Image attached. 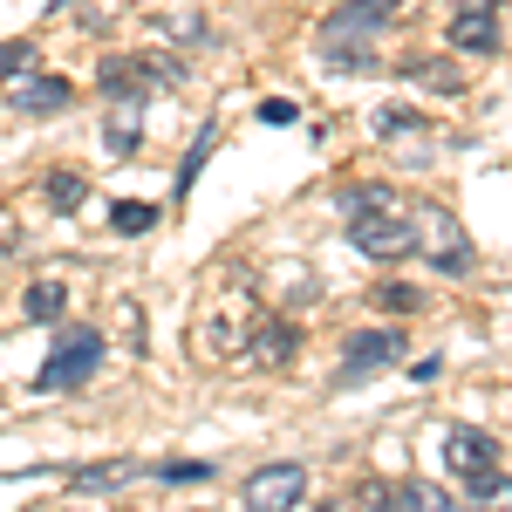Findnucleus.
I'll use <instances>...</instances> for the list:
<instances>
[{"instance_id": "9b49d317", "label": "nucleus", "mask_w": 512, "mask_h": 512, "mask_svg": "<svg viewBox=\"0 0 512 512\" xmlns=\"http://www.w3.org/2000/svg\"><path fill=\"white\" fill-rule=\"evenodd\" d=\"M390 512H451V499L424 478H410V485H390Z\"/></svg>"}, {"instance_id": "4468645a", "label": "nucleus", "mask_w": 512, "mask_h": 512, "mask_svg": "<svg viewBox=\"0 0 512 512\" xmlns=\"http://www.w3.org/2000/svg\"><path fill=\"white\" fill-rule=\"evenodd\" d=\"M294 342H301V328H294V321H267V328L253 335V355H260V362H287Z\"/></svg>"}, {"instance_id": "cd10ccee", "label": "nucleus", "mask_w": 512, "mask_h": 512, "mask_svg": "<svg viewBox=\"0 0 512 512\" xmlns=\"http://www.w3.org/2000/svg\"><path fill=\"white\" fill-rule=\"evenodd\" d=\"M458 7H492V0H458Z\"/></svg>"}, {"instance_id": "aec40b11", "label": "nucleus", "mask_w": 512, "mask_h": 512, "mask_svg": "<svg viewBox=\"0 0 512 512\" xmlns=\"http://www.w3.org/2000/svg\"><path fill=\"white\" fill-rule=\"evenodd\" d=\"M376 130H383V137H403V130H424V117L403 110V103H390V110H376Z\"/></svg>"}, {"instance_id": "2eb2a0df", "label": "nucleus", "mask_w": 512, "mask_h": 512, "mask_svg": "<svg viewBox=\"0 0 512 512\" xmlns=\"http://www.w3.org/2000/svg\"><path fill=\"white\" fill-rule=\"evenodd\" d=\"M110 226H117L123 239H137V233H151V226H158V205H151V198H123L117 212H110Z\"/></svg>"}, {"instance_id": "bb28decb", "label": "nucleus", "mask_w": 512, "mask_h": 512, "mask_svg": "<svg viewBox=\"0 0 512 512\" xmlns=\"http://www.w3.org/2000/svg\"><path fill=\"white\" fill-rule=\"evenodd\" d=\"M321 512H355V506H342V499H328V506H321Z\"/></svg>"}, {"instance_id": "6e6552de", "label": "nucleus", "mask_w": 512, "mask_h": 512, "mask_svg": "<svg viewBox=\"0 0 512 512\" xmlns=\"http://www.w3.org/2000/svg\"><path fill=\"white\" fill-rule=\"evenodd\" d=\"M444 458H451V472H458V478H472V472H485V465H499V437L458 424V431L444 437Z\"/></svg>"}, {"instance_id": "f3484780", "label": "nucleus", "mask_w": 512, "mask_h": 512, "mask_svg": "<svg viewBox=\"0 0 512 512\" xmlns=\"http://www.w3.org/2000/svg\"><path fill=\"white\" fill-rule=\"evenodd\" d=\"M137 110H144V103H117V117H110V151H117V158L137 151Z\"/></svg>"}, {"instance_id": "ddd939ff", "label": "nucleus", "mask_w": 512, "mask_h": 512, "mask_svg": "<svg viewBox=\"0 0 512 512\" xmlns=\"http://www.w3.org/2000/svg\"><path fill=\"white\" fill-rule=\"evenodd\" d=\"M321 62L342 69V76H355V69L369 76V69H376V48H369V41H321Z\"/></svg>"}, {"instance_id": "1a4fd4ad", "label": "nucleus", "mask_w": 512, "mask_h": 512, "mask_svg": "<svg viewBox=\"0 0 512 512\" xmlns=\"http://www.w3.org/2000/svg\"><path fill=\"white\" fill-rule=\"evenodd\" d=\"M451 48H458V55H499V14H492V7H458Z\"/></svg>"}, {"instance_id": "0eeeda50", "label": "nucleus", "mask_w": 512, "mask_h": 512, "mask_svg": "<svg viewBox=\"0 0 512 512\" xmlns=\"http://www.w3.org/2000/svg\"><path fill=\"white\" fill-rule=\"evenodd\" d=\"M96 89H103L110 103H144V89H151V69H144V55H110V62L96 69Z\"/></svg>"}, {"instance_id": "f257e3e1", "label": "nucleus", "mask_w": 512, "mask_h": 512, "mask_svg": "<svg viewBox=\"0 0 512 512\" xmlns=\"http://www.w3.org/2000/svg\"><path fill=\"white\" fill-rule=\"evenodd\" d=\"M410 226H417V253L431 260L437 274H451V280L472 274V239H465V226H458L444 205H424V212H410Z\"/></svg>"}, {"instance_id": "412c9836", "label": "nucleus", "mask_w": 512, "mask_h": 512, "mask_svg": "<svg viewBox=\"0 0 512 512\" xmlns=\"http://www.w3.org/2000/svg\"><path fill=\"white\" fill-rule=\"evenodd\" d=\"M28 62H35L28 41H0V76H28Z\"/></svg>"}, {"instance_id": "20e7f679", "label": "nucleus", "mask_w": 512, "mask_h": 512, "mask_svg": "<svg viewBox=\"0 0 512 512\" xmlns=\"http://www.w3.org/2000/svg\"><path fill=\"white\" fill-rule=\"evenodd\" d=\"M239 499H246V512H294L308 499V465H294V458L287 465H260Z\"/></svg>"}, {"instance_id": "393cba45", "label": "nucleus", "mask_w": 512, "mask_h": 512, "mask_svg": "<svg viewBox=\"0 0 512 512\" xmlns=\"http://www.w3.org/2000/svg\"><path fill=\"white\" fill-rule=\"evenodd\" d=\"M349 212H390V185H362L349 198Z\"/></svg>"}, {"instance_id": "7ed1b4c3", "label": "nucleus", "mask_w": 512, "mask_h": 512, "mask_svg": "<svg viewBox=\"0 0 512 512\" xmlns=\"http://www.w3.org/2000/svg\"><path fill=\"white\" fill-rule=\"evenodd\" d=\"M349 239L369 253V260H403V253H417V226H410V212H355Z\"/></svg>"}, {"instance_id": "6ab92c4d", "label": "nucleus", "mask_w": 512, "mask_h": 512, "mask_svg": "<svg viewBox=\"0 0 512 512\" xmlns=\"http://www.w3.org/2000/svg\"><path fill=\"white\" fill-rule=\"evenodd\" d=\"M403 76H410V82H431V89H458V62H417V55H410V62H403Z\"/></svg>"}, {"instance_id": "5701e85b", "label": "nucleus", "mask_w": 512, "mask_h": 512, "mask_svg": "<svg viewBox=\"0 0 512 512\" xmlns=\"http://www.w3.org/2000/svg\"><path fill=\"white\" fill-rule=\"evenodd\" d=\"M376 301H383L390 315H403V308H417V287H403V280H383V287H376Z\"/></svg>"}, {"instance_id": "423d86ee", "label": "nucleus", "mask_w": 512, "mask_h": 512, "mask_svg": "<svg viewBox=\"0 0 512 512\" xmlns=\"http://www.w3.org/2000/svg\"><path fill=\"white\" fill-rule=\"evenodd\" d=\"M76 103V89L62 76H14V110L21 117H62Z\"/></svg>"}, {"instance_id": "b1692460", "label": "nucleus", "mask_w": 512, "mask_h": 512, "mask_svg": "<svg viewBox=\"0 0 512 512\" xmlns=\"http://www.w3.org/2000/svg\"><path fill=\"white\" fill-rule=\"evenodd\" d=\"M164 478H171V485H205L212 465H205V458H185V465H164Z\"/></svg>"}, {"instance_id": "39448f33", "label": "nucleus", "mask_w": 512, "mask_h": 512, "mask_svg": "<svg viewBox=\"0 0 512 512\" xmlns=\"http://www.w3.org/2000/svg\"><path fill=\"white\" fill-rule=\"evenodd\" d=\"M396 355H403V328H362V335H349V349H342V376L335 383H362L369 369H383Z\"/></svg>"}, {"instance_id": "f03ea898", "label": "nucleus", "mask_w": 512, "mask_h": 512, "mask_svg": "<svg viewBox=\"0 0 512 512\" xmlns=\"http://www.w3.org/2000/svg\"><path fill=\"white\" fill-rule=\"evenodd\" d=\"M96 362H103V335H96V328H62V335H55V355L41 362L35 390L41 396L76 390V383H89V369H96Z\"/></svg>"}, {"instance_id": "f8f14e48", "label": "nucleus", "mask_w": 512, "mask_h": 512, "mask_svg": "<svg viewBox=\"0 0 512 512\" xmlns=\"http://www.w3.org/2000/svg\"><path fill=\"white\" fill-rule=\"evenodd\" d=\"M21 308H28V321H62V308H69V287H62V280H35V287L21 294Z\"/></svg>"}, {"instance_id": "a878e982", "label": "nucleus", "mask_w": 512, "mask_h": 512, "mask_svg": "<svg viewBox=\"0 0 512 512\" xmlns=\"http://www.w3.org/2000/svg\"><path fill=\"white\" fill-rule=\"evenodd\" d=\"M260 123H294V103H287V96H267V103H260Z\"/></svg>"}, {"instance_id": "dca6fc26", "label": "nucleus", "mask_w": 512, "mask_h": 512, "mask_svg": "<svg viewBox=\"0 0 512 512\" xmlns=\"http://www.w3.org/2000/svg\"><path fill=\"white\" fill-rule=\"evenodd\" d=\"M465 485H472V506H506V499H512V478L499 472V465H485V472H472Z\"/></svg>"}, {"instance_id": "4be33fe9", "label": "nucleus", "mask_w": 512, "mask_h": 512, "mask_svg": "<svg viewBox=\"0 0 512 512\" xmlns=\"http://www.w3.org/2000/svg\"><path fill=\"white\" fill-rule=\"evenodd\" d=\"M137 465H96V472H76V485L82 492H103V485H117V478H130Z\"/></svg>"}, {"instance_id": "a211bd4d", "label": "nucleus", "mask_w": 512, "mask_h": 512, "mask_svg": "<svg viewBox=\"0 0 512 512\" xmlns=\"http://www.w3.org/2000/svg\"><path fill=\"white\" fill-rule=\"evenodd\" d=\"M48 205H55V212H76L82 205V171H48Z\"/></svg>"}, {"instance_id": "9d476101", "label": "nucleus", "mask_w": 512, "mask_h": 512, "mask_svg": "<svg viewBox=\"0 0 512 512\" xmlns=\"http://www.w3.org/2000/svg\"><path fill=\"white\" fill-rule=\"evenodd\" d=\"M383 21H396V0H349V7L328 21V35H321V41H355V35L369 41Z\"/></svg>"}]
</instances>
